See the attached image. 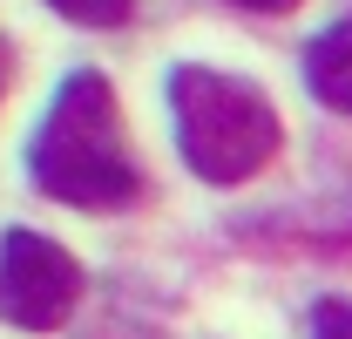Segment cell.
Returning a JSON list of instances; mask_svg holds the SVG:
<instances>
[{
  "label": "cell",
  "mask_w": 352,
  "mask_h": 339,
  "mask_svg": "<svg viewBox=\"0 0 352 339\" xmlns=\"http://www.w3.org/2000/svg\"><path fill=\"white\" fill-rule=\"evenodd\" d=\"M28 176L41 197L68 204V211H122L142 197V176L122 150V109H116V88L102 68L61 75L41 129L28 143Z\"/></svg>",
  "instance_id": "obj_1"
},
{
  "label": "cell",
  "mask_w": 352,
  "mask_h": 339,
  "mask_svg": "<svg viewBox=\"0 0 352 339\" xmlns=\"http://www.w3.org/2000/svg\"><path fill=\"white\" fill-rule=\"evenodd\" d=\"M170 116H176L183 163L204 183H223V190L251 183L285 143V123H278L271 95L258 82H244V75L204 68V61L170 68Z\"/></svg>",
  "instance_id": "obj_2"
},
{
  "label": "cell",
  "mask_w": 352,
  "mask_h": 339,
  "mask_svg": "<svg viewBox=\"0 0 352 339\" xmlns=\"http://www.w3.org/2000/svg\"><path fill=\"white\" fill-rule=\"evenodd\" d=\"M82 305V265L47 231H0V319L21 333H54Z\"/></svg>",
  "instance_id": "obj_3"
},
{
  "label": "cell",
  "mask_w": 352,
  "mask_h": 339,
  "mask_svg": "<svg viewBox=\"0 0 352 339\" xmlns=\"http://www.w3.org/2000/svg\"><path fill=\"white\" fill-rule=\"evenodd\" d=\"M305 88L325 109L352 116V21H332V28L305 48Z\"/></svg>",
  "instance_id": "obj_4"
},
{
  "label": "cell",
  "mask_w": 352,
  "mask_h": 339,
  "mask_svg": "<svg viewBox=\"0 0 352 339\" xmlns=\"http://www.w3.org/2000/svg\"><path fill=\"white\" fill-rule=\"evenodd\" d=\"M54 14H68V21H82V28H122L129 21V0H47Z\"/></svg>",
  "instance_id": "obj_5"
},
{
  "label": "cell",
  "mask_w": 352,
  "mask_h": 339,
  "mask_svg": "<svg viewBox=\"0 0 352 339\" xmlns=\"http://www.w3.org/2000/svg\"><path fill=\"white\" fill-rule=\"evenodd\" d=\"M311 339H352V298H325L311 312Z\"/></svg>",
  "instance_id": "obj_6"
},
{
  "label": "cell",
  "mask_w": 352,
  "mask_h": 339,
  "mask_svg": "<svg viewBox=\"0 0 352 339\" xmlns=\"http://www.w3.org/2000/svg\"><path fill=\"white\" fill-rule=\"evenodd\" d=\"M230 7H244V14H292L298 0H230Z\"/></svg>",
  "instance_id": "obj_7"
},
{
  "label": "cell",
  "mask_w": 352,
  "mask_h": 339,
  "mask_svg": "<svg viewBox=\"0 0 352 339\" xmlns=\"http://www.w3.org/2000/svg\"><path fill=\"white\" fill-rule=\"evenodd\" d=\"M0 88H7V41H0Z\"/></svg>",
  "instance_id": "obj_8"
}]
</instances>
